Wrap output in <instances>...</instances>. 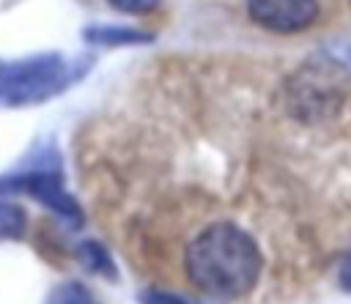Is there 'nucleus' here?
Segmentation results:
<instances>
[{
    "label": "nucleus",
    "instance_id": "6",
    "mask_svg": "<svg viewBox=\"0 0 351 304\" xmlns=\"http://www.w3.org/2000/svg\"><path fill=\"white\" fill-rule=\"evenodd\" d=\"M77 260L90 271V274H99L104 279H118V268H115V260L110 255V249L99 241H80L77 244Z\"/></svg>",
    "mask_w": 351,
    "mask_h": 304
},
{
    "label": "nucleus",
    "instance_id": "3",
    "mask_svg": "<svg viewBox=\"0 0 351 304\" xmlns=\"http://www.w3.org/2000/svg\"><path fill=\"white\" fill-rule=\"evenodd\" d=\"M0 194H27L36 203H41L44 208H49L63 225H69L74 230L82 227V222H85L80 203L63 186V175L55 164L30 167V170L0 178Z\"/></svg>",
    "mask_w": 351,
    "mask_h": 304
},
{
    "label": "nucleus",
    "instance_id": "4",
    "mask_svg": "<svg viewBox=\"0 0 351 304\" xmlns=\"http://www.w3.org/2000/svg\"><path fill=\"white\" fill-rule=\"evenodd\" d=\"M318 0H247L250 19L271 33H302L318 19Z\"/></svg>",
    "mask_w": 351,
    "mask_h": 304
},
{
    "label": "nucleus",
    "instance_id": "11",
    "mask_svg": "<svg viewBox=\"0 0 351 304\" xmlns=\"http://www.w3.org/2000/svg\"><path fill=\"white\" fill-rule=\"evenodd\" d=\"M340 282H343L346 288H351V260H348V266L340 271Z\"/></svg>",
    "mask_w": 351,
    "mask_h": 304
},
{
    "label": "nucleus",
    "instance_id": "8",
    "mask_svg": "<svg viewBox=\"0 0 351 304\" xmlns=\"http://www.w3.org/2000/svg\"><path fill=\"white\" fill-rule=\"evenodd\" d=\"M44 304H99V299L82 285V282H77V279H71V282H63V285H58L49 296H47V301Z\"/></svg>",
    "mask_w": 351,
    "mask_h": 304
},
{
    "label": "nucleus",
    "instance_id": "10",
    "mask_svg": "<svg viewBox=\"0 0 351 304\" xmlns=\"http://www.w3.org/2000/svg\"><path fill=\"white\" fill-rule=\"evenodd\" d=\"M107 3L123 14H148L159 5V0H107Z\"/></svg>",
    "mask_w": 351,
    "mask_h": 304
},
{
    "label": "nucleus",
    "instance_id": "1",
    "mask_svg": "<svg viewBox=\"0 0 351 304\" xmlns=\"http://www.w3.org/2000/svg\"><path fill=\"white\" fill-rule=\"evenodd\" d=\"M184 271L192 288L214 299L247 296L263 271L258 241L236 222H211L184 246Z\"/></svg>",
    "mask_w": 351,
    "mask_h": 304
},
{
    "label": "nucleus",
    "instance_id": "2",
    "mask_svg": "<svg viewBox=\"0 0 351 304\" xmlns=\"http://www.w3.org/2000/svg\"><path fill=\"white\" fill-rule=\"evenodd\" d=\"M88 68V58H66L60 52H36L16 60H0V104H41L80 82Z\"/></svg>",
    "mask_w": 351,
    "mask_h": 304
},
{
    "label": "nucleus",
    "instance_id": "12",
    "mask_svg": "<svg viewBox=\"0 0 351 304\" xmlns=\"http://www.w3.org/2000/svg\"><path fill=\"white\" fill-rule=\"evenodd\" d=\"M346 58H348V60H351V47H348V49H346Z\"/></svg>",
    "mask_w": 351,
    "mask_h": 304
},
{
    "label": "nucleus",
    "instance_id": "5",
    "mask_svg": "<svg viewBox=\"0 0 351 304\" xmlns=\"http://www.w3.org/2000/svg\"><path fill=\"white\" fill-rule=\"evenodd\" d=\"M82 38L93 47H132V44H148L154 41L151 33L129 25H90L82 30Z\"/></svg>",
    "mask_w": 351,
    "mask_h": 304
},
{
    "label": "nucleus",
    "instance_id": "9",
    "mask_svg": "<svg viewBox=\"0 0 351 304\" xmlns=\"http://www.w3.org/2000/svg\"><path fill=\"white\" fill-rule=\"evenodd\" d=\"M140 304H195L178 293H167V290H145L140 296Z\"/></svg>",
    "mask_w": 351,
    "mask_h": 304
},
{
    "label": "nucleus",
    "instance_id": "7",
    "mask_svg": "<svg viewBox=\"0 0 351 304\" xmlns=\"http://www.w3.org/2000/svg\"><path fill=\"white\" fill-rule=\"evenodd\" d=\"M25 222H27L25 208L16 205V203H11L8 197L0 194V238H3V241L22 238V233H25Z\"/></svg>",
    "mask_w": 351,
    "mask_h": 304
}]
</instances>
